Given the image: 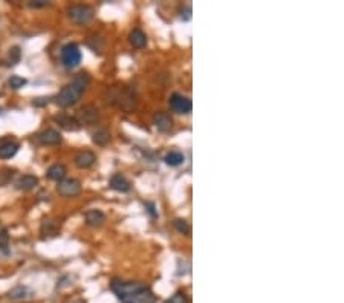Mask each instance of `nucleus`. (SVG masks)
<instances>
[{
  "instance_id": "nucleus-1",
  "label": "nucleus",
  "mask_w": 344,
  "mask_h": 303,
  "mask_svg": "<svg viewBox=\"0 0 344 303\" xmlns=\"http://www.w3.org/2000/svg\"><path fill=\"white\" fill-rule=\"evenodd\" d=\"M110 289L115 293L120 303H156V296L152 288L142 282L113 279Z\"/></svg>"
},
{
  "instance_id": "nucleus-2",
  "label": "nucleus",
  "mask_w": 344,
  "mask_h": 303,
  "mask_svg": "<svg viewBox=\"0 0 344 303\" xmlns=\"http://www.w3.org/2000/svg\"><path fill=\"white\" fill-rule=\"evenodd\" d=\"M90 83V77L86 72H80L69 85H66L55 97V101L60 108H71L81 98L86 87Z\"/></svg>"
},
{
  "instance_id": "nucleus-3",
  "label": "nucleus",
  "mask_w": 344,
  "mask_h": 303,
  "mask_svg": "<svg viewBox=\"0 0 344 303\" xmlns=\"http://www.w3.org/2000/svg\"><path fill=\"white\" fill-rule=\"evenodd\" d=\"M67 16L75 25H87L94 20L95 11L89 5H71L67 9Z\"/></svg>"
},
{
  "instance_id": "nucleus-4",
  "label": "nucleus",
  "mask_w": 344,
  "mask_h": 303,
  "mask_svg": "<svg viewBox=\"0 0 344 303\" xmlns=\"http://www.w3.org/2000/svg\"><path fill=\"white\" fill-rule=\"evenodd\" d=\"M61 63L67 69L77 67L81 63V51H80L78 44L75 43H67L61 48Z\"/></svg>"
},
{
  "instance_id": "nucleus-5",
  "label": "nucleus",
  "mask_w": 344,
  "mask_h": 303,
  "mask_svg": "<svg viewBox=\"0 0 344 303\" xmlns=\"http://www.w3.org/2000/svg\"><path fill=\"white\" fill-rule=\"evenodd\" d=\"M112 101L117 104V106L122 108L124 110H130L132 108H135L136 104V97L135 94L127 89V87H118L117 92L112 95Z\"/></svg>"
},
{
  "instance_id": "nucleus-6",
  "label": "nucleus",
  "mask_w": 344,
  "mask_h": 303,
  "mask_svg": "<svg viewBox=\"0 0 344 303\" xmlns=\"http://www.w3.org/2000/svg\"><path fill=\"white\" fill-rule=\"evenodd\" d=\"M75 120L78 123V126H90V124H95L100 121V112L98 109H95L94 106H86L83 109H80L77 112Z\"/></svg>"
},
{
  "instance_id": "nucleus-7",
  "label": "nucleus",
  "mask_w": 344,
  "mask_h": 303,
  "mask_svg": "<svg viewBox=\"0 0 344 303\" xmlns=\"http://www.w3.org/2000/svg\"><path fill=\"white\" fill-rule=\"evenodd\" d=\"M57 192H59L64 197H74V196L80 195V192H81V184H80V181H77L74 178H67V179H63V181L59 182Z\"/></svg>"
},
{
  "instance_id": "nucleus-8",
  "label": "nucleus",
  "mask_w": 344,
  "mask_h": 303,
  "mask_svg": "<svg viewBox=\"0 0 344 303\" xmlns=\"http://www.w3.org/2000/svg\"><path fill=\"white\" fill-rule=\"evenodd\" d=\"M168 103H170V108L178 113L185 115V113H190L191 109H193L191 100L185 95H181V94H173L170 97Z\"/></svg>"
},
{
  "instance_id": "nucleus-9",
  "label": "nucleus",
  "mask_w": 344,
  "mask_h": 303,
  "mask_svg": "<svg viewBox=\"0 0 344 303\" xmlns=\"http://www.w3.org/2000/svg\"><path fill=\"white\" fill-rule=\"evenodd\" d=\"M74 161H75V166L78 169H89L95 164L97 156L94 152H90V150H81L75 155Z\"/></svg>"
},
{
  "instance_id": "nucleus-10",
  "label": "nucleus",
  "mask_w": 344,
  "mask_h": 303,
  "mask_svg": "<svg viewBox=\"0 0 344 303\" xmlns=\"http://www.w3.org/2000/svg\"><path fill=\"white\" fill-rule=\"evenodd\" d=\"M153 124L156 126V129L161 132H168L171 127H173V118L167 113L159 110L153 115Z\"/></svg>"
},
{
  "instance_id": "nucleus-11",
  "label": "nucleus",
  "mask_w": 344,
  "mask_h": 303,
  "mask_svg": "<svg viewBox=\"0 0 344 303\" xmlns=\"http://www.w3.org/2000/svg\"><path fill=\"white\" fill-rule=\"evenodd\" d=\"M39 141L43 146H57L61 143V135L55 129H46L39 135Z\"/></svg>"
},
{
  "instance_id": "nucleus-12",
  "label": "nucleus",
  "mask_w": 344,
  "mask_h": 303,
  "mask_svg": "<svg viewBox=\"0 0 344 303\" xmlns=\"http://www.w3.org/2000/svg\"><path fill=\"white\" fill-rule=\"evenodd\" d=\"M110 189L118 193H127L130 190V182L121 173H117L110 178Z\"/></svg>"
},
{
  "instance_id": "nucleus-13",
  "label": "nucleus",
  "mask_w": 344,
  "mask_h": 303,
  "mask_svg": "<svg viewBox=\"0 0 344 303\" xmlns=\"http://www.w3.org/2000/svg\"><path fill=\"white\" fill-rule=\"evenodd\" d=\"M84 220L89 227H101L106 220V215L101 210H89L84 215Z\"/></svg>"
},
{
  "instance_id": "nucleus-14",
  "label": "nucleus",
  "mask_w": 344,
  "mask_h": 303,
  "mask_svg": "<svg viewBox=\"0 0 344 303\" xmlns=\"http://www.w3.org/2000/svg\"><path fill=\"white\" fill-rule=\"evenodd\" d=\"M17 152H19V144L16 141H11V139H8V141L0 143V159L13 158V156H16Z\"/></svg>"
},
{
  "instance_id": "nucleus-15",
  "label": "nucleus",
  "mask_w": 344,
  "mask_h": 303,
  "mask_svg": "<svg viewBox=\"0 0 344 303\" xmlns=\"http://www.w3.org/2000/svg\"><path fill=\"white\" fill-rule=\"evenodd\" d=\"M37 184H39L37 176H34V174H23V176H20L19 181L16 182V187L23 192H29L36 187Z\"/></svg>"
},
{
  "instance_id": "nucleus-16",
  "label": "nucleus",
  "mask_w": 344,
  "mask_h": 303,
  "mask_svg": "<svg viewBox=\"0 0 344 303\" xmlns=\"http://www.w3.org/2000/svg\"><path fill=\"white\" fill-rule=\"evenodd\" d=\"M54 121H55L57 124H60L63 129H66V130H78V129H80V126H78L77 120L72 118V116L66 115V113L57 115L55 118H54Z\"/></svg>"
},
{
  "instance_id": "nucleus-17",
  "label": "nucleus",
  "mask_w": 344,
  "mask_h": 303,
  "mask_svg": "<svg viewBox=\"0 0 344 303\" xmlns=\"http://www.w3.org/2000/svg\"><path fill=\"white\" fill-rule=\"evenodd\" d=\"M66 174H67V169L63 164H54L48 169V172H46V176H48V179L57 181V182L63 181L66 178Z\"/></svg>"
},
{
  "instance_id": "nucleus-18",
  "label": "nucleus",
  "mask_w": 344,
  "mask_h": 303,
  "mask_svg": "<svg viewBox=\"0 0 344 303\" xmlns=\"http://www.w3.org/2000/svg\"><path fill=\"white\" fill-rule=\"evenodd\" d=\"M129 42L133 48L136 49H142L147 46V36L141 31V29H133L130 34H129Z\"/></svg>"
},
{
  "instance_id": "nucleus-19",
  "label": "nucleus",
  "mask_w": 344,
  "mask_h": 303,
  "mask_svg": "<svg viewBox=\"0 0 344 303\" xmlns=\"http://www.w3.org/2000/svg\"><path fill=\"white\" fill-rule=\"evenodd\" d=\"M31 296H32V291L26 285H17L8 293V297L11 300H23V299H28Z\"/></svg>"
},
{
  "instance_id": "nucleus-20",
  "label": "nucleus",
  "mask_w": 344,
  "mask_h": 303,
  "mask_svg": "<svg viewBox=\"0 0 344 303\" xmlns=\"http://www.w3.org/2000/svg\"><path fill=\"white\" fill-rule=\"evenodd\" d=\"M183 161H185V156H183V153L179 150H171L165 155V162L170 167H179L183 164Z\"/></svg>"
},
{
  "instance_id": "nucleus-21",
  "label": "nucleus",
  "mask_w": 344,
  "mask_h": 303,
  "mask_svg": "<svg viewBox=\"0 0 344 303\" xmlns=\"http://www.w3.org/2000/svg\"><path fill=\"white\" fill-rule=\"evenodd\" d=\"M92 139H94V143L98 144V146H106L109 141H110V132L107 129H97L94 133H92Z\"/></svg>"
},
{
  "instance_id": "nucleus-22",
  "label": "nucleus",
  "mask_w": 344,
  "mask_h": 303,
  "mask_svg": "<svg viewBox=\"0 0 344 303\" xmlns=\"http://www.w3.org/2000/svg\"><path fill=\"white\" fill-rule=\"evenodd\" d=\"M21 58V51L19 46H14V48H11L9 52H8V57L5 58V65L6 66H16Z\"/></svg>"
},
{
  "instance_id": "nucleus-23",
  "label": "nucleus",
  "mask_w": 344,
  "mask_h": 303,
  "mask_svg": "<svg viewBox=\"0 0 344 303\" xmlns=\"http://www.w3.org/2000/svg\"><path fill=\"white\" fill-rule=\"evenodd\" d=\"M41 235L43 238L46 236H57L59 235V225H57L54 220H46L41 225Z\"/></svg>"
},
{
  "instance_id": "nucleus-24",
  "label": "nucleus",
  "mask_w": 344,
  "mask_h": 303,
  "mask_svg": "<svg viewBox=\"0 0 344 303\" xmlns=\"http://www.w3.org/2000/svg\"><path fill=\"white\" fill-rule=\"evenodd\" d=\"M26 83H28V81L23 77H19V75H13L8 80V86L11 89H14V90H17V89H20L23 86H26Z\"/></svg>"
},
{
  "instance_id": "nucleus-25",
  "label": "nucleus",
  "mask_w": 344,
  "mask_h": 303,
  "mask_svg": "<svg viewBox=\"0 0 344 303\" xmlns=\"http://www.w3.org/2000/svg\"><path fill=\"white\" fill-rule=\"evenodd\" d=\"M173 225H175V228L181 233V235H185V236H190V231H191V228H190V225H188V222L187 220H183V219H176L175 222H173Z\"/></svg>"
},
{
  "instance_id": "nucleus-26",
  "label": "nucleus",
  "mask_w": 344,
  "mask_h": 303,
  "mask_svg": "<svg viewBox=\"0 0 344 303\" xmlns=\"http://www.w3.org/2000/svg\"><path fill=\"white\" fill-rule=\"evenodd\" d=\"M164 303H188V297L185 293H182V291H178L170 299H167Z\"/></svg>"
},
{
  "instance_id": "nucleus-27",
  "label": "nucleus",
  "mask_w": 344,
  "mask_h": 303,
  "mask_svg": "<svg viewBox=\"0 0 344 303\" xmlns=\"http://www.w3.org/2000/svg\"><path fill=\"white\" fill-rule=\"evenodd\" d=\"M8 240H9V238H8L6 230H2V231H0V250H2L5 254L9 253V250H8V245H9Z\"/></svg>"
},
{
  "instance_id": "nucleus-28",
  "label": "nucleus",
  "mask_w": 344,
  "mask_h": 303,
  "mask_svg": "<svg viewBox=\"0 0 344 303\" xmlns=\"http://www.w3.org/2000/svg\"><path fill=\"white\" fill-rule=\"evenodd\" d=\"M28 5L31 8H44V6H49L48 0H29Z\"/></svg>"
},
{
  "instance_id": "nucleus-29",
  "label": "nucleus",
  "mask_w": 344,
  "mask_h": 303,
  "mask_svg": "<svg viewBox=\"0 0 344 303\" xmlns=\"http://www.w3.org/2000/svg\"><path fill=\"white\" fill-rule=\"evenodd\" d=\"M145 208H147L148 215H150L152 217H158V213H156L155 204H152V202H145Z\"/></svg>"
}]
</instances>
